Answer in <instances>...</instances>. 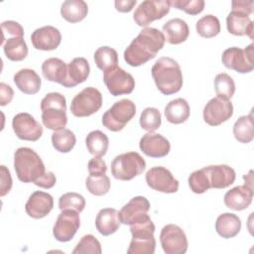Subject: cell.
Masks as SVG:
<instances>
[{"label":"cell","mask_w":254,"mask_h":254,"mask_svg":"<svg viewBox=\"0 0 254 254\" xmlns=\"http://www.w3.org/2000/svg\"><path fill=\"white\" fill-rule=\"evenodd\" d=\"M164 34L156 28L146 27L124 51V60L131 66H140L154 59L165 45Z\"/></svg>","instance_id":"6da1fadb"},{"label":"cell","mask_w":254,"mask_h":254,"mask_svg":"<svg viewBox=\"0 0 254 254\" xmlns=\"http://www.w3.org/2000/svg\"><path fill=\"white\" fill-rule=\"evenodd\" d=\"M152 76L157 88L164 95H171L181 90L183 73L177 61L169 57H162L152 66Z\"/></svg>","instance_id":"7a4b0ae2"},{"label":"cell","mask_w":254,"mask_h":254,"mask_svg":"<svg viewBox=\"0 0 254 254\" xmlns=\"http://www.w3.org/2000/svg\"><path fill=\"white\" fill-rule=\"evenodd\" d=\"M14 169L19 181L34 185H37L47 174L41 157L28 147H21L15 151Z\"/></svg>","instance_id":"3957f363"},{"label":"cell","mask_w":254,"mask_h":254,"mask_svg":"<svg viewBox=\"0 0 254 254\" xmlns=\"http://www.w3.org/2000/svg\"><path fill=\"white\" fill-rule=\"evenodd\" d=\"M130 231L132 240L127 249L128 254H154L155 225L147 213L130 224Z\"/></svg>","instance_id":"277c9868"},{"label":"cell","mask_w":254,"mask_h":254,"mask_svg":"<svg viewBox=\"0 0 254 254\" xmlns=\"http://www.w3.org/2000/svg\"><path fill=\"white\" fill-rule=\"evenodd\" d=\"M42 122L48 129H64L67 123L66 100L60 92H50L41 101Z\"/></svg>","instance_id":"5b68a950"},{"label":"cell","mask_w":254,"mask_h":254,"mask_svg":"<svg viewBox=\"0 0 254 254\" xmlns=\"http://www.w3.org/2000/svg\"><path fill=\"white\" fill-rule=\"evenodd\" d=\"M145 169L146 162L137 152L120 154L111 162V174L120 181H130L141 175Z\"/></svg>","instance_id":"8992f818"},{"label":"cell","mask_w":254,"mask_h":254,"mask_svg":"<svg viewBox=\"0 0 254 254\" xmlns=\"http://www.w3.org/2000/svg\"><path fill=\"white\" fill-rule=\"evenodd\" d=\"M136 106L130 99H121L116 101L102 115V124L112 132L121 131L126 124L135 116Z\"/></svg>","instance_id":"52a82bcc"},{"label":"cell","mask_w":254,"mask_h":254,"mask_svg":"<svg viewBox=\"0 0 254 254\" xmlns=\"http://www.w3.org/2000/svg\"><path fill=\"white\" fill-rule=\"evenodd\" d=\"M102 106L101 92L92 86L82 89L70 103V112L75 117H87L97 112Z\"/></svg>","instance_id":"ba28073f"},{"label":"cell","mask_w":254,"mask_h":254,"mask_svg":"<svg viewBox=\"0 0 254 254\" xmlns=\"http://www.w3.org/2000/svg\"><path fill=\"white\" fill-rule=\"evenodd\" d=\"M253 44H250L245 49L232 47L226 49L221 56L222 64L225 67L233 69L239 73L251 72L254 68V51Z\"/></svg>","instance_id":"9c48e42d"},{"label":"cell","mask_w":254,"mask_h":254,"mask_svg":"<svg viewBox=\"0 0 254 254\" xmlns=\"http://www.w3.org/2000/svg\"><path fill=\"white\" fill-rule=\"evenodd\" d=\"M171 8L169 0H145L139 4L133 14L135 23L140 27H147L155 20L164 18Z\"/></svg>","instance_id":"30bf717a"},{"label":"cell","mask_w":254,"mask_h":254,"mask_svg":"<svg viewBox=\"0 0 254 254\" xmlns=\"http://www.w3.org/2000/svg\"><path fill=\"white\" fill-rule=\"evenodd\" d=\"M103 81L113 96L129 94L135 87V79L132 74L118 65L103 71Z\"/></svg>","instance_id":"8fae6325"},{"label":"cell","mask_w":254,"mask_h":254,"mask_svg":"<svg viewBox=\"0 0 254 254\" xmlns=\"http://www.w3.org/2000/svg\"><path fill=\"white\" fill-rule=\"evenodd\" d=\"M160 242L166 254H184L188 250L187 235L176 224H167L162 228Z\"/></svg>","instance_id":"7c38bea8"},{"label":"cell","mask_w":254,"mask_h":254,"mask_svg":"<svg viewBox=\"0 0 254 254\" xmlns=\"http://www.w3.org/2000/svg\"><path fill=\"white\" fill-rule=\"evenodd\" d=\"M80 226L79 214L73 209H64L59 214L54 227V237L60 242L70 241Z\"/></svg>","instance_id":"4fadbf2b"},{"label":"cell","mask_w":254,"mask_h":254,"mask_svg":"<svg viewBox=\"0 0 254 254\" xmlns=\"http://www.w3.org/2000/svg\"><path fill=\"white\" fill-rule=\"evenodd\" d=\"M233 115V105L230 100L220 97L211 98L203 107L202 116L206 124L218 126Z\"/></svg>","instance_id":"5bb4252c"},{"label":"cell","mask_w":254,"mask_h":254,"mask_svg":"<svg viewBox=\"0 0 254 254\" xmlns=\"http://www.w3.org/2000/svg\"><path fill=\"white\" fill-rule=\"evenodd\" d=\"M12 128L16 136L25 141L35 142L43 135L42 125L29 113H18L13 117Z\"/></svg>","instance_id":"9a60e30c"},{"label":"cell","mask_w":254,"mask_h":254,"mask_svg":"<svg viewBox=\"0 0 254 254\" xmlns=\"http://www.w3.org/2000/svg\"><path fill=\"white\" fill-rule=\"evenodd\" d=\"M146 183L149 188L165 192L174 193L179 190V181L165 167H153L146 173Z\"/></svg>","instance_id":"2e32d148"},{"label":"cell","mask_w":254,"mask_h":254,"mask_svg":"<svg viewBox=\"0 0 254 254\" xmlns=\"http://www.w3.org/2000/svg\"><path fill=\"white\" fill-rule=\"evenodd\" d=\"M54 207L53 196L45 191L36 190L28 198L25 204L26 213L34 218L41 219L47 216Z\"/></svg>","instance_id":"e0dca14e"},{"label":"cell","mask_w":254,"mask_h":254,"mask_svg":"<svg viewBox=\"0 0 254 254\" xmlns=\"http://www.w3.org/2000/svg\"><path fill=\"white\" fill-rule=\"evenodd\" d=\"M139 147L141 151L151 158H162L169 154L171 144L163 135L148 132L140 139Z\"/></svg>","instance_id":"ac0fdd59"},{"label":"cell","mask_w":254,"mask_h":254,"mask_svg":"<svg viewBox=\"0 0 254 254\" xmlns=\"http://www.w3.org/2000/svg\"><path fill=\"white\" fill-rule=\"evenodd\" d=\"M31 42L37 50L54 51L62 42V34L54 26H44L32 33Z\"/></svg>","instance_id":"d6986e66"},{"label":"cell","mask_w":254,"mask_h":254,"mask_svg":"<svg viewBox=\"0 0 254 254\" xmlns=\"http://www.w3.org/2000/svg\"><path fill=\"white\" fill-rule=\"evenodd\" d=\"M210 189H225L235 181V171L227 165H210L202 168Z\"/></svg>","instance_id":"ffe728a7"},{"label":"cell","mask_w":254,"mask_h":254,"mask_svg":"<svg viewBox=\"0 0 254 254\" xmlns=\"http://www.w3.org/2000/svg\"><path fill=\"white\" fill-rule=\"evenodd\" d=\"M150 209L149 200L142 195L134 196L118 212L120 223L130 225L136 219L146 214Z\"/></svg>","instance_id":"44dd1931"},{"label":"cell","mask_w":254,"mask_h":254,"mask_svg":"<svg viewBox=\"0 0 254 254\" xmlns=\"http://www.w3.org/2000/svg\"><path fill=\"white\" fill-rule=\"evenodd\" d=\"M253 198V188L242 185L232 188L224 194V204L232 210H243L247 208Z\"/></svg>","instance_id":"7402d4cb"},{"label":"cell","mask_w":254,"mask_h":254,"mask_svg":"<svg viewBox=\"0 0 254 254\" xmlns=\"http://www.w3.org/2000/svg\"><path fill=\"white\" fill-rule=\"evenodd\" d=\"M226 27L234 36H248L253 39V22L245 13L231 10L226 18Z\"/></svg>","instance_id":"603a6c76"},{"label":"cell","mask_w":254,"mask_h":254,"mask_svg":"<svg viewBox=\"0 0 254 254\" xmlns=\"http://www.w3.org/2000/svg\"><path fill=\"white\" fill-rule=\"evenodd\" d=\"M90 72V66L86 59L74 58L67 64V75L63 86L71 88L79 83L84 82Z\"/></svg>","instance_id":"cb8c5ba5"},{"label":"cell","mask_w":254,"mask_h":254,"mask_svg":"<svg viewBox=\"0 0 254 254\" xmlns=\"http://www.w3.org/2000/svg\"><path fill=\"white\" fill-rule=\"evenodd\" d=\"M162 33L169 44L179 45L189 38L190 29L186 21L180 18H174L164 24Z\"/></svg>","instance_id":"d4e9b609"},{"label":"cell","mask_w":254,"mask_h":254,"mask_svg":"<svg viewBox=\"0 0 254 254\" xmlns=\"http://www.w3.org/2000/svg\"><path fill=\"white\" fill-rule=\"evenodd\" d=\"M95 226L97 231L103 236L115 233L120 226L118 211L111 207L100 209L95 218Z\"/></svg>","instance_id":"484cf974"},{"label":"cell","mask_w":254,"mask_h":254,"mask_svg":"<svg viewBox=\"0 0 254 254\" xmlns=\"http://www.w3.org/2000/svg\"><path fill=\"white\" fill-rule=\"evenodd\" d=\"M16 86L25 94H36L42 85L39 74L31 68H22L14 75Z\"/></svg>","instance_id":"4316f807"},{"label":"cell","mask_w":254,"mask_h":254,"mask_svg":"<svg viewBox=\"0 0 254 254\" xmlns=\"http://www.w3.org/2000/svg\"><path fill=\"white\" fill-rule=\"evenodd\" d=\"M42 73L47 80L63 85L67 75V64L58 58L47 59L42 64Z\"/></svg>","instance_id":"83f0119b"},{"label":"cell","mask_w":254,"mask_h":254,"mask_svg":"<svg viewBox=\"0 0 254 254\" xmlns=\"http://www.w3.org/2000/svg\"><path fill=\"white\" fill-rule=\"evenodd\" d=\"M241 229L240 218L231 212L220 214L215 222V230L222 238L228 239L236 236Z\"/></svg>","instance_id":"f1b7e54d"},{"label":"cell","mask_w":254,"mask_h":254,"mask_svg":"<svg viewBox=\"0 0 254 254\" xmlns=\"http://www.w3.org/2000/svg\"><path fill=\"white\" fill-rule=\"evenodd\" d=\"M166 119L172 124H181L186 122L190 113V105L184 98H176L171 100L164 110Z\"/></svg>","instance_id":"f546056e"},{"label":"cell","mask_w":254,"mask_h":254,"mask_svg":"<svg viewBox=\"0 0 254 254\" xmlns=\"http://www.w3.org/2000/svg\"><path fill=\"white\" fill-rule=\"evenodd\" d=\"M88 12L87 3L83 0H66L62 4L61 15L69 23L82 21Z\"/></svg>","instance_id":"4dcf8cb0"},{"label":"cell","mask_w":254,"mask_h":254,"mask_svg":"<svg viewBox=\"0 0 254 254\" xmlns=\"http://www.w3.org/2000/svg\"><path fill=\"white\" fill-rule=\"evenodd\" d=\"M6 58L12 62H21L28 56V47L23 37H13L2 44Z\"/></svg>","instance_id":"1f68e13d"},{"label":"cell","mask_w":254,"mask_h":254,"mask_svg":"<svg viewBox=\"0 0 254 254\" xmlns=\"http://www.w3.org/2000/svg\"><path fill=\"white\" fill-rule=\"evenodd\" d=\"M235 139L243 144L250 143L254 138V123L252 112L249 115L240 116L233 125Z\"/></svg>","instance_id":"d6a6232c"},{"label":"cell","mask_w":254,"mask_h":254,"mask_svg":"<svg viewBox=\"0 0 254 254\" xmlns=\"http://www.w3.org/2000/svg\"><path fill=\"white\" fill-rule=\"evenodd\" d=\"M85 144L88 152L94 157H102L106 154L109 146V139L106 134L100 130H94L88 133L85 138Z\"/></svg>","instance_id":"836d02e7"},{"label":"cell","mask_w":254,"mask_h":254,"mask_svg":"<svg viewBox=\"0 0 254 254\" xmlns=\"http://www.w3.org/2000/svg\"><path fill=\"white\" fill-rule=\"evenodd\" d=\"M76 143L74 133L66 128L54 131L52 134L53 147L61 153L70 152Z\"/></svg>","instance_id":"e575fe53"},{"label":"cell","mask_w":254,"mask_h":254,"mask_svg":"<svg viewBox=\"0 0 254 254\" xmlns=\"http://www.w3.org/2000/svg\"><path fill=\"white\" fill-rule=\"evenodd\" d=\"M93 59L96 66L103 71L110 67L116 66L118 64L117 52L113 48L107 46L98 48L93 55Z\"/></svg>","instance_id":"d590c367"},{"label":"cell","mask_w":254,"mask_h":254,"mask_svg":"<svg viewBox=\"0 0 254 254\" xmlns=\"http://www.w3.org/2000/svg\"><path fill=\"white\" fill-rule=\"evenodd\" d=\"M195 29L197 34L202 38H213L220 32V22L214 15L208 14L200 18L196 24Z\"/></svg>","instance_id":"8d00e7d4"},{"label":"cell","mask_w":254,"mask_h":254,"mask_svg":"<svg viewBox=\"0 0 254 254\" xmlns=\"http://www.w3.org/2000/svg\"><path fill=\"white\" fill-rule=\"evenodd\" d=\"M214 90L217 97L229 100L235 92L234 80L225 72L218 73L214 78Z\"/></svg>","instance_id":"74e56055"},{"label":"cell","mask_w":254,"mask_h":254,"mask_svg":"<svg viewBox=\"0 0 254 254\" xmlns=\"http://www.w3.org/2000/svg\"><path fill=\"white\" fill-rule=\"evenodd\" d=\"M110 179L105 174L99 176L89 175L85 181L87 190L96 196L106 194L110 190Z\"/></svg>","instance_id":"f35d334b"},{"label":"cell","mask_w":254,"mask_h":254,"mask_svg":"<svg viewBox=\"0 0 254 254\" xmlns=\"http://www.w3.org/2000/svg\"><path fill=\"white\" fill-rule=\"evenodd\" d=\"M139 122L142 129L148 132H154L160 128L162 123V116L157 108L147 107L142 111Z\"/></svg>","instance_id":"ab89813d"},{"label":"cell","mask_w":254,"mask_h":254,"mask_svg":"<svg viewBox=\"0 0 254 254\" xmlns=\"http://www.w3.org/2000/svg\"><path fill=\"white\" fill-rule=\"evenodd\" d=\"M85 206L84 197L77 192H65L59 198V207L61 210L73 209L80 213Z\"/></svg>","instance_id":"60d3db41"},{"label":"cell","mask_w":254,"mask_h":254,"mask_svg":"<svg viewBox=\"0 0 254 254\" xmlns=\"http://www.w3.org/2000/svg\"><path fill=\"white\" fill-rule=\"evenodd\" d=\"M102 250L100 242L92 234L82 236L75 248L72 250L73 254H100Z\"/></svg>","instance_id":"b9f144b4"},{"label":"cell","mask_w":254,"mask_h":254,"mask_svg":"<svg viewBox=\"0 0 254 254\" xmlns=\"http://www.w3.org/2000/svg\"><path fill=\"white\" fill-rule=\"evenodd\" d=\"M189 186L192 192L194 193H203L207 191L210 188L208 185V181L203 169L196 170L192 172L189 177Z\"/></svg>","instance_id":"7bdbcfd3"},{"label":"cell","mask_w":254,"mask_h":254,"mask_svg":"<svg viewBox=\"0 0 254 254\" xmlns=\"http://www.w3.org/2000/svg\"><path fill=\"white\" fill-rule=\"evenodd\" d=\"M170 2L175 8L183 10L190 15H197L201 13L205 5L203 0H173Z\"/></svg>","instance_id":"ee69618b"},{"label":"cell","mask_w":254,"mask_h":254,"mask_svg":"<svg viewBox=\"0 0 254 254\" xmlns=\"http://www.w3.org/2000/svg\"><path fill=\"white\" fill-rule=\"evenodd\" d=\"M1 30H2V41L1 44L13 37H24V29L23 27L16 21H4L1 24Z\"/></svg>","instance_id":"f6af8a7d"},{"label":"cell","mask_w":254,"mask_h":254,"mask_svg":"<svg viewBox=\"0 0 254 254\" xmlns=\"http://www.w3.org/2000/svg\"><path fill=\"white\" fill-rule=\"evenodd\" d=\"M88 172L89 175L92 176H99V175H104L106 174L107 167L105 162L101 159V157H93L88 161Z\"/></svg>","instance_id":"bcb514c9"},{"label":"cell","mask_w":254,"mask_h":254,"mask_svg":"<svg viewBox=\"0 0 254 254\" xmlns=\"http://www.w3.org/2000/svg\"><path fill=\"white\" fill-rule=\"evenodd\" d=\"M1 170V187H0V195L4 196L6 195L12 188V177L9 172V170L2 165L0 167Z\"/></svg>","instance_id":"7dc6e473"},{"label":"cell","mask_w":254,"mask_h":254,"mask_svg":"<svg viewBox=\"0 0 254 254\" xmlns=\"http://www.w3.org/2000/svg\"><path fill=\"white\" fill-rule=\"evenodd\" d=\"M14 97V91L12 87L5 82L0 83V105L5 106L9 104Z\"/></svg>","instance_id":"c3c4849f"},{"label":"cell","mask_w":254,"mask_h":254,"mask_svg":"<svg viewBox=\"0 0 254 254\" xmlns=\"http://www.w3.org/2000/svg\"><path fill=\"white\" fill-rule=\"evenodd\" d=\"M231 7H232V10L245 13V14H247L249 16L253 12L254 2L253 1H244V0L232 1Z\"/></svg>","instance_id":"681fc988"},{"label":"cell","mask_w":254,"mask_h":254,"mask_svg":"<svg viewBox=\"0 0 254 254\" xmlns=\"http://www.w3.org/2000/svg\"><path fill=\"white\" fill-rule=\"evenodd\" d=\"M136 3H137L136 0H116L114 2V5L117 11L122 13H127L134 8Z\"/></svg>","instance_id":"f907efd6"},{"label":"cell","mask_w":254,"mask_h":254,"mask_svg":"<svg viewBox=\"0 0 254 254\" xmlns=\"http://www.w3.org/2000/svg\"><path fill=\"white\" fill-rule=\"evenodd\" d=\"M56 182H57V179H56V176L54 175V173L51 171H47V174L44 176V178L39 183H37L36 186L43 188V189H51L55 186Z\"/></svg>","instance_id":"816d5d0a"},{"label":"cell","mask_w":254,"mask_h":254,"mask_svg":"<svg viewBox=\"0 0 254 254\" xmlns=\"http://www.w3.org/2000/svg\"><path fill=\"white\" fill-rule=\"evenodd\" d=\"M251 174H252V171H250L248 175H244L243 179L245 180V185H247V186L253 188V187H252V182H253V180H252V175H251Z\"/></svg>","instance_id":"f5cc1de1"}]
</instances>
